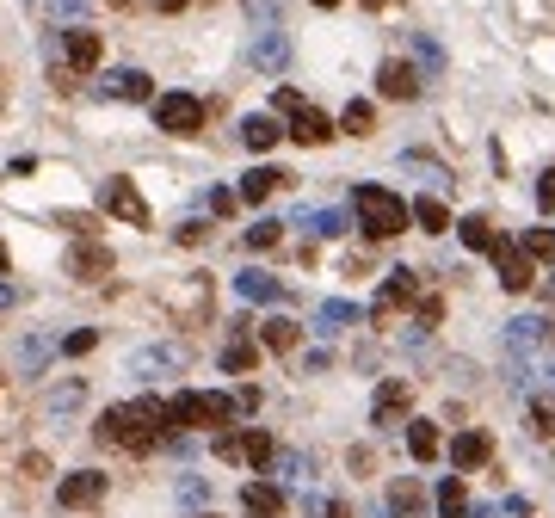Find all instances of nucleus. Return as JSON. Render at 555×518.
<instances>
[{"label": "nucleus", "instance_id": "1", "mask_svg": "<svg viewBox=\"0 0 555 518\" xmlns=\"http://www.w3.org/2000/svg\"><path fill=\"white\" fill-rule=\"evenodd\" d=\"M93 438L99 444H118V451H130V457H148V451H161V438H167V407L155 395L124 401V407H105Z\"/></svg>", "mask_w": 555, "mask_h": 518}, {"label": "nucleus", "instance_id": "2", "mask_svg": "<svg viewBox=\"0 0 555 518\" xmlns=\"http://www.w3.org/2000/svg\"><path fill=\"white\" fill-rule=\"evenodd\" d=\"M352 210H358V229L370 241H389V235L407 229V204H401V192H389V185H358Z\"/></svg>", "mask_w": 555, "mask_h": 518}, {"label": "nucleus", "instance_id": "3", "mask_svg": "<svg viewBox=\"0 0 555 518\" xmlns=\"http://www.w3.org/2000/svg\"><path fill=\"white\" fill-rule=\"evenodd\" d=\"M155 105V124L167 136H198L204 130V99L198 93H161V99H148Z\"/></svg>", "mask_w": 555, "mask_h": 518}, {"label": "nucleus", "instance_id": "4", "mask_svg": "<svg viewBox=\"0 0 555 518\" xmlns=\"http://www.w3.org/2000/svg\"><path fill=\"white\" fill-rule=\"evenodd\" d=\"M99 210L118 216V222H130V229H148V204H142V192H136V179H124V173L99 185Z\"/></svg>", "mask_w": 555, "mask_h": 518}, {"label": "nucleus", "instance_id": "5", "mask_svg": "<svg viewBox=\"0 0 555 518\" xmlns=\"http://www.w3.org/2000/svg\"><path fill=\"white\" fill-rule=\"evenodd\" d=\"M488 259H494V278H500V290H512V296H518V290H531L537 266H531V259L518 253L512 241H494V253H488Z\"/></svg>", "mask_w": 555, "mask_h": 518}, {"label": "nucleus", "instance_id": "6", "mask_svg": "<svg viewBox=\"0 0 555 518\" xmlns=\"http://www.w3.org/2000/svg\"><path fill=\"white\" fill-rule=\"evenodd\" d=\"M56 500H62L68 512L99 506V500H105V475H99V469H74V475H62V481H56Z\"/></svg>", "mask_w": 555, "mask_h": 518}, {"label": "nucleus", "instance_id": "7", "mask_svg": "<svg viewBox=\"0 0 555 518\" xmlns=\"http://www.w3.org/2000/svg\"><path fill=\"white\" fill-rule=\"evenodd\" d=\"M173 370H185V346H142V352H130V377H142V383L173 377Z\"/></svg>", "mask_w": 555, "mask_h": 518}, {"label": "nucleus", "instance_id": "8", "mask_svg": "<svg viewBox=\"0 0 555 518\" xmlns=\"http://www.w3.org/2000/svg\"><path fill=\"white\" fill-rule=\"evenodd\" d=\"M414 296H420V278L407 272V266H395V272L383 278V290H377V309H370V315H377V321H395V309H407Z\"/></svg>", "mask_w": 555, "mask_h": 518}, {"label": "nucleus", "instance_id": "9", "mask_svg": "<svg viewBox=\"0 0 555 518\" xmlns=\"http://www.w3.org/2000/svg\"><path fill=\"white\" fill-rule=\"evenodd\" d=\"M488 457H494V432L488 426H463L451 438V469H481Z\"/></svg>", "mask_w": 555, "mask_h": 518}, {"label": "nucleus", "instance_id": "10", "mask_svg": "<svg viewBox=\"0 0 555 518\" xmlns=\"http://www.w3.org/2000/svg\"><path fill=\"white\" fill-rule=\"evenodd\" d=\"M555 340V321L549 315H518V321H506V346L512 352H543Z\"/></svg>", "mask_w": 555, "mask_h": 518}, {"label": "nucleus", "instance_id": "11", "mask_svg": "<svg viewBox=\"0 0 555 518\" xmlns=\"http://www.w3.org/2000/svg\"><path fill=\"white\" fill-rule=\"evenodd\" d=\"M247 62L259 68V74H284V62H290V37L278 31V25H266L253 37V50H247Z\"/></svg>", "mask_w": 555, "mask_h": 518}, {"label": "nucleus", "instance_id": "12", "mask_svg": "<svg viewBox=\"0 0 555 518\" xmlns=\"http://www.w3.org/2000/svg\"><path fill=\"white\" fill-rule=\"evenodd\" d=\"M99 93H105V99H130V105H142V99H155V81H148L142 68H111L105 81H99Z\"/></svg>", "mask_w": 555, "mask_h": 518}, {"label": "nucleus", "instance_id": "13", "mask_svg": "<svg viewBox=\"0 0 555 518\" xmlns=\"http://www.w3.org/2000/svg\"><path fill=\"white\" fill-rule=\"evenodd\" d=\"M62 56H68V68H74V74H93V68H99V56H105V44H99V31H87V25H74V31L62 37Z\"/></svg>", "mask_w": 555, "mask_h": 518}, {"label": "nucleus", "instance_id": "14", "mask_svg": "<svg viewBox=\"0 0 555 518\" xmlns=\"http://www.w3.org/2000/svg\"><path fill=\"white\" fill-rule=\"evenodd\" d=\"M407 407H414V389H407L401 377H389V383L377 389V407H370V420H377L383 432H395V420L407 414Z\"/></svg>", "mask_w": 555, "mask_h": 518}, {"label": "nucleus", "instance_id": "15", "mask_svg": "<svg viewBox=\"0 0 555 518\" xmlns=\"http://www.w3.org/2000/svg\"><path fill=\"white\" fill-rule=\"evenodd\" d=\"M377 93H383V99H401V105H407V99H420V74L407 68V62H395V56H389V62L377 68Z\"/></svg>", "mask_w": 555, "mask_h": 518}, {"label": "nucleus", "instance_id": "16", "mask_svg": "<svg viewBox=\"0 0 555 518\" xmlns=\"http://www.w3.org/2000/svg\"><path fill=\"white\" fill-rule=\"evenodd\" d=\"M241 512L247 518H278L284 512V488H278V481H247V488H241Z\"/></svg>", "mask_w": 555, "mask_h": 518}, {"label": "nucleus", "instance_id": "17", "mask_svg": "<svg viewBox=\"0 0 555 518\" xmlns=\"http://www.w3.org/2000/svg\"><path fill=\"white\" fill-rule=\"evenodd\" d=\"M290 142H303V148H321V142H333V124L321 118L315 105H303V111H290V130H284Z\"/></svg>", "mask_w": 555, "mask_h": 518}, {"label": "nucleus", "instance_id": "18", "mask_svg": "<svg viewBox=\"0 0 555 518\" xmlns=\"http://www.w3.org/2000/svg\"><path fill=\"white\" fill-rule=\"evenodd\" d=\"M167 407V426H179V432H204V395L198 389H179L173 401H161Z\"/></svg>", "mask_w": 555, "mask_h": 518}, {"label": "nucleus", "instance_id": "19", "mask_svg": "<svg viewBox=\"0 0 555 518\" xmlns=\"http://www.w3.org/2000/svg\"><path fill=\"white\" fill-rule=\"evenodd\" d=\"M68 272L81 278V284H99V278L111 272V253H105V247H93V241H81V247L68 253Z\"/></svg>", "mask_w": 555, "mask_h": 518}, {"label": "nucleus", "instance_id": "20", "mask_svg": "<svg viewBox=\"0 0 555 518\" xmlns=\"http://www.w3.org/2000/svg\"><path fill=\"white\" fill-rule=\"evenodd\" d=\"M444 451V432L432 426V420H407V457L414 463H432Z\"/></svg>", "mask_w": 555, "mask_h": 518}, {"label": "nucleus", "instance_id": "21", "mask_svg": "<svg viewBox=\"0 0 555 518\" xmlns=\"http://www.w3.org/2000/svg\"><path fill=\"white\" fill-rule=\"evenodd\" d=\"M235 296H241V303H278L284 284H278L272 272H253V266H247V272L235 278Z\"/></svg>", "mask_w": 555, "mask_h": 518}, {"label": "nucleus", "instance_id": "22", "mask_svg": "<svg viewBox=\"0 0 555 518\" xmlns=\"http://www.w3.org/2000/svg\"><path fill=\"white\" fill-rule=\"evenodd\" d=\"M389 512H395V518H420V512H426V488H420L414 475H401L395 488H389Z\"/></svg>", "mask_w": 555, "mask_h": 518}, {"label": "nucleus", "instance_id": "23", "mask_svg": "<svg viewBox=\"0 0 555 518\" xmlns=\"http://www.w3.org/2000/svg\"><path fill=\"white\" fill-rule=\"evenodd\" d=\"M315 321H321V333H346V327H358V321H364V309H358V303H346V296H333V303H321V309H315Z\"/></svg>", "mask_w": 555, "mask_h": 518}, {"label": "nucleus", "instance_id": "24", "mask_svg": "<svg viewBox=\"0 0 555 518\" xmlns=\"http://www.w3.org/2000/svg\"><path fill=\"white\" fill-rule=\"evenodd\" d=\"M284 179H290V173H278V167H253V173L241 179V204H266Z\"/></svg>", "mask_w": 555, "mask_h": 518}, {"label": "nucleus", "instance_id": "25", "mask_svg": "<svg viewBox=\"0 0 555 518\" xmlns=\"http://www.w3.org/2000/svg\"><path fill=\"white\" fill-rule=\"evenodd\" d=\"M407 222H420L426 235H444L451 229V210H444V198H414L407 204Z\"/></svg>", "mask_w": 555, "mask_h": 518}, {"label": "nucleus", "instance_id": "26", "mask_svg": "<svg viewBox=\"0 0 555 518\" xmlns=\"http://www.w3.org/2000/svg\"><path fill=\"white\" fill-rule=\"evenodd\" d=\"M278 136H284V130H278V124L266 118V111H253V118H241V142L253 148V155H266V148H272Z\"/></svg>", "mask_w": 555, "mask_h": 518}, {"label": "nucleus", "instance_id": "27", "mask_svg": "<svg viewBox=\"0 0 555 518\" xmlns=\"http://www.w3.org/2000/svg\"><path fill=\"white\" fill-rule=\"evenodd\" d=\"M50 352H56V340H50V333H31V340L19 346V377H37V370L50 364Z\"/></svg>", "mask_w": 555, "mask_h": 518}, {"label": "nucleus", "instance_id": "28", "mask_svg": "<svg viewBox=\"0 0 555 518\" xmlns=\"http://www.w3.org/2000/svg\"><path fill=\"white\" fill-rule=\"evenodd\" d=\"M259 340H266L272 352H296V340H303V327H296L290 315H272L266 327H259Z\"/></svg>", "mask_w": 555, "mask_h": 518}, {"label": "nucleus", "instance_id": "29", "mask_svg": "<svg viewBox=\"0 0 555 518\" xmlns=\"http://www.w3.org/2000/svg\"><path fill=\"white\" fill-rule=\"evenodd\" d=\"M438 518H469V494H463V475H444V481H438Z\"/></svg>", "mask_w": 555, "mask_h": 518}, {"label": "nucleus", "instance_id": "30", "mask_svg": "<svg viewBox=\"0 0 555 518\" xmlns=\"http://www.w3.org/2000/svg\"><path fill=\"white\" fill-rule=\"evenodd\" d=\"M81 401H87V383H81V377H68L62 389H50L44 414H50V420H62V414H74V407H81Z\"/></svg>", "mask_w": 555, "mask_h": 518}, {"label": "nucleus", "instance_id": "31", "mask_svg": "<svg viewBox=\"0 0 555 518\" xmlns=\"http://www.w3.org/2000/svg\"><path fill=\"white\" fill-rule=\"evenodd\" d=\"M457 235H463V247H475V253H494V241H500L488 216H463V222H457Z\"/></svg>", "mask_w": 555, "mask_h": 518}, {"label": "nucleus", "instance_id": "32", "mask_svg": "<svg viewBox=\"0 0 555 518\" xmlns=\"http://www.w3.org/2000/svg\"><path fill=\"white\" fill-rule=\"evenodd\" d=\"M340 130H346V136H358V142L377 130V111H370V99H352V105L340 111Z\"/></svg>", "mask_w": 555, "mask_h": 518}, {"label": "nucleus", "instance_id": "33", "mask_svg": "<svg viewBox=\"0 0 555 518\" xmlns=\"http://www.w3.org/2000/svg\"><path fill=\"white\" fill-rule=\"evenodd\" d=\"M272 475H278V488H296V481L309 475V457L303 451H272Z\"/></svg>", "mask_w": 555, "mask_h": 518}, {"label": "nucleus", "instance_id": "34", "mask_svg": "<svg viewBox=\"0 0 555 518\" xmlns=\"http://www.w3.org/2000/svg\"><path fill=\"white\" fill-rule=\"evenodd\" d=\"M253 364H259V346H253V340H241V333H235V340L222 346V370H235V377H247Z\"/></svg>", "mask_w": 555, "mask_h": 518}, {"label": "nucleus", "instance_id": "35", "mask_svg": "<svg viewBox=\"0 0 555 518\" xmlns=\"http://www.w3.org/2000/svg\"><path fill=\"white\" fill-rule=\"evenodd\" d=\"M235 438H241V463H253V469H266V463H272V451H278L266 432H235Z\"/></svg>", "mask_w": 555, "mask_h": 518}, {"label": "nucleus", "instance_id": "36", "mask_svg": "<svg viewBox=\"0 0 555 518\" xmlns=\"http://www.w3.org/2000/svg\"><path fill=\"white\" fill-rule=\"evenodd\" d=\"M284 241V222L278 216H259L253 229H247V253H266V247H278Z\"/></svg>", "mask_w": 555, "mask_h": 518}, {"label": "nucleus", "instance_id": "37", "mask_svg": "<svg viewBox=\"0 0 555 518\" xmlns=\"http://www.w3.org/2000/svg\"><path fill=\"white\" fill-rule=\"evenodd\" d=\"M518 253H525L531 266H537V259H555V229H549V222H543V229H531L525 241H518Z\"/></svg>", "mask_w": 555, "mask_h": 518}, {"label": "nucleus", "instance_id": "38", "mask_svg": "<svg viewBox=\"0 0 555 518\" xmlns=\"http://www.w3.org/2000/svg\"><path fill=\"white\" fill-rule=\"evenodd\" d=\"M303 229H309V235H346V216H340V210H309Z\"/></svg>", "mask_w": 555, "mask_h": 518}, {"label": "nucleus", "instance_id": "39", "mask_svg": "<svg viewBox=\"0 0 555 518\" xmlns=\"http://www.w3.org/2000/svg\"><path fill=\"white\" fill-rule=\"evenodd\" d=\"M235 420V401L229 395H204V426H229Z\"/></svg>", "mask_w": 555, "mask_h": 518}, {"label": "nucleus", "instance_id": "40", "mask_svg": "<svg viewBox=\"0 0 555 518\" xmlns=\"http://www.w3.org/2000/svg\"><path fill=\"white\" fill-rule=\"evenodd\" d=\"M87 7H93V0H50V19H62V25H81V19H87Z\"/></svg>", "mask_w": 555, "mask_h": 518}, {"label": "nucleus", "instance_id": "41", "mask_svg": "<svg viewBox=\"0 0 555 518\" xmlns=\"http://www.w3.org/2000/svg\"><path fill=\"white\" fill-rule=\"evenodd\" d=\"M531 432L537 438H555V401H531Z\"/></svg>", "mask_w": 555, "mask_h": 518}, {"label": "nucleus", "instance_id": "42", "mask_svg": "<svg viewBox=\"0 0 555 518\" xmlns=\"http://www.w3.org/2000/svg\"><path fill=\"white\" fill-rule=\"evenodd\" d=\"M93 346H99V333H93V327H81V333H68V340H62V352H68V358H87Z\"/></svg>", "mask_w": 555, "mask_h": 518}, {"label": "nucleus", "instance_id": "43", "mask_svg": "<svg viewBox=\"0 0 555 518\" xmlns=\"http://www.w3.org/2000/svg\"><path fill=\"white\" fill-rule=\"evenodd\" d=\"M179 500H185V506L210 500V481H204V475H185V481H179Z\"/></svg>", "mask_w": 555, "mask_h": 518}, {"label": "nucleus", "instance_id": "44", "mask_svg": "<svg viewBox=\"0 0 555 518\" xmlns=\"http://www.w3.org/2000/svg\"><path fill=\"white\" fill-rule=\"evenodd\" d=\"M414 56L426 62V74H438V68H444V56H438V44H432V37H414Z\"/></svg>", "mask_w": 555, "mask_h": 518}, {"label": "nucleus", "instance_id": "45", "mask_svg": "<svg viewBox=\"0 0 555 518\" xmlns=\"http://www.w3.org/2000/svg\"><path fill=\"white\" fill-rule=\"evenodd\" d=\"M444 321V296H426V303H420V333H432Z\"/></svg>", "mask_w": 555, "mask_h": 518}, {"label": "nucleus", "instance_id": "46", "mask_svg": "<svg viewBox=\"0 0 555 518\" xmlns=\"http://www.w3.org/2000/svg\"><path fill=\"white\" fill-rule=\"evenodd\" d=\"M537 204H543V216H555V167L537 179Z\"/></svg>", "mask_w": 555, "mask_h": 518}, {"label": "nucleus", "instance_id": "47", "mask_svg": "<svg viewBox=\"0 0 555 518\" xmlns=\"http://www.w3.org/2000/svg\"><path fill=\"white\" fill-rule=\"evenodd\" d=\"M216 457H222V463H241V438L222 432V438H216Z\"/></svg>", "mask_w": 555, "mask_h": 518}, {"label": "nucleus", "instance_id": "48", "mask_svg": "<svg viewBox=\"0 0 555 518\" xmlns=\"http://www.w3.org/2000/svg\"><path fill=\"white\" fill-rule=\"evenodd\" d=\"M229 401H235V414H259V389H253V383H247L241 395H229Z\"/></svg>", "mask_w": 555, "mask_h": 518}, {"label": "nucleus", "instance_id": "49", "mask_svg": "<svg viewBox=\"0 0 555 518\" xmlns=\"http://www.w3.org/2000/svg\"><path fill=\"white\" fill-rule=\"evenodd\" d=\"M210 229H204V222H179V247H198Z\"/></svg>", "mask_w": 555, "mask_h": 518}, {"label": "nucleus", "instance_id": "50", "mask_svg": "<svg viewBox=\"0 0 555 518\" xmlns=\"http://www.w3.org/2000/svg\"><path fill=\"white\" fill-rule=\"evenodd\" d=\"M278 111H303V93H296V87H278Z\"/></svg>", "mask_w": 555, "mask_h": 518}, {"label": "nucleus", "instance_id": "51", "mask_svg": "<svg viewBox=\"0 0 555 518\" xmlns=\"http://www.w3.org/2000/svg\"><path fill=\"white\" fill-rule=\"evenodd\" d=\"M321 518H352V506H346V500H327V506H321Z\"/></svg>", "mask_w": 555, "mask_h": 518}, {"label": "nucleus", "instance_id": "52", "mask_svg": "<svg viewBox=\"0 0 555 518\" xmlns=\"http://www.w3.org/2000/svg\"><path fill=\"white\" fill-rule=\"evenodd\" d=\"M19 303V290H13V278H0V309H13Z\"/></svg>", "mask_w": 555, "mask_h": 518}, {"label": "nucleus", "instance_id": "53", "mask_svg": "<svg viewBox=\"0 0 555 518\" xmlns=\"http://www.w3.org/2000/svg\"><path fill=\"white\" fill-rule=\"evenodd\" d=\"M155 7H161V13H185V0H155Z\"/></svg>", "mask_w": 555, "mask_h": 518}, {"label": "nucleus", "instance_id": "54", "mask_svg": "<svg viewBox=\"0 0 555 518\" xmlns=\"http://www.w3.org/2000/svg\"><path fill=\"white\" fill-rule=\"evenodd\" d=\"M469 518H500V506H475V512H469Z\"/></svg>", "mask_w": 555, "mask_h": 518}, {"label": "nucleus", "instance_id": "55", "mask_svg": "<svg viewBox=\"0 0 555 518\" xmlns=\"http://www.w3.org/2000/svg\"><path fill=\"white\" fill-rule=\"evenodd\" d=\"M364 7H370V13H383V7H395V0H364Z\"/></svg>", "mask_w": 555, "mask_h": 518}, {"label": "nucleus", "instance_id": "56", "mask_svg": "<svg viewBox=\"0 0 555 518\" xmlns=\"http://www.w3.org/2000/svg\"><path fill=\"white\" fill-rule=\"evenodd\" d=\"M0 278H7V241H0Z\"/></svg>", "mask_w": 555, "mask_h": 518}, {"label": "nucleus", "instance_id": "57", "mask_svg": "<svg viewBox=\"0 0 555 518\" xmlns=\"http://www.w3.org/2000/svg\"><path fill=\"white\" fill-rule=\"evenodd\" d=\"M105 7H136V0H105Z\"/></svg>", "mask_w": 555, "mask_h": 518}, {"label": "nucleus", "instance_id": "58", "mask_svg": "<svg viewBox=\"0 0 555 518\" xmlns=\"http://www.w3.org/2000/svg\"><path fill=\"white\" fill-rule=\"evenodd\" d=\"M315 7H340V0H315Z\"/></svg>", "mask_w": 555, "mask_h": 518}, {"label": "nucleus", "instance_id": "59", "mask_svg": "<svg viewBox=\"0 0 555 518\" xmlns=\"http://www.w3.org/2000/svg\"><path fill=\"white\" fill-rule=\"evenodd\" d=\"M549 383H555V370H549Z\"/></svg>", "mask_w": 555, "mask_h": 518}]
</instances>
